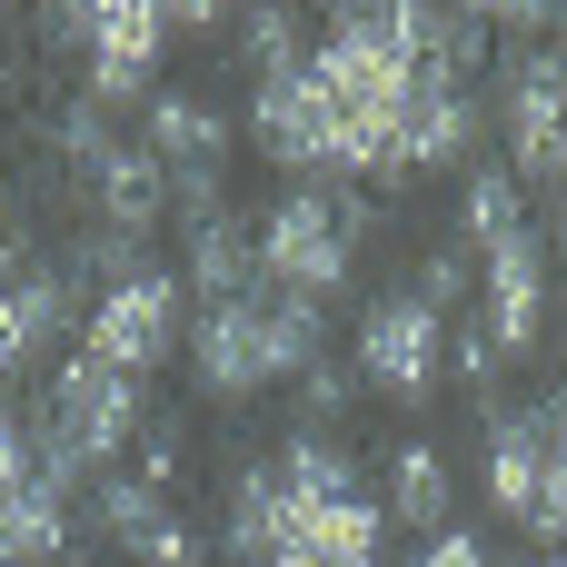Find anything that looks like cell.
<instances>
[{"label": "cell", "mask_w": 567, "mask_h": 567, "mask_svg": "<svg viewBox=\"0 0 567 567\" xmlns=\"http://www.w3.org/2000/svg\"><path fill=\"white\" fill-rule=\"evenodd\" d=\"M179 359H189V399H209V409H249L259 389H279V379H299V369L329 359V309H319V299H289V289L259 279L249 299H209V309L189 319Z\"/></svg>", "instance_id": "1"}, {"label": "cell", "mask_w": 567, "mask_h": 567, "mask_svg": "<svg viewBox=\"0 0 567 567\" xmlns=\"http://www.w3.org/2000/svg\"><path fill=\"white\" fill-rule=\"evenodd\" d=\"M140 429H150V389H140V379H120V369H100V359H60L50 389H40V409H30V478H40L50 498L100 488L110 458H120Z\"/></svg>", "instance_id": "2"}, {"label": "cell", "mask_w": 567, "mask_h": 567, "mask_svg": "<svg viewBox=\"0 0 567 567\" xmlns=\"http://www.w3.org/2000/svg\"><path fill=\"white\" fill-rule=\"evenodd\" d=\"M319 90H329V120H339V179H399V120H409V90H419V60L389 50V40H339L309 50Z\"/></svg>", "instance_id": "3"}, {"label": "cell", "mask_w": 567, "mask_h": 567, "mask_svg": "<svg viewBox=\"0 0 567 567\" xmlns=\"http://www.w3.org/2000/svg\"><path fill=\"white\" fill-rule=\"evenodd\" d=\"M369 229H379L369 199H349V189H289L279 209H259V279L329 309L359 279V239Z\"/></svg>", "instance_id": "4"}, {"label": "cell", "mask_w": 567, "mask_h": 567, "mask_svg": "<svg viewBox=\"0 0 567 567\" xmlns=\"http://www.w3.org/2000/svg\"><path fill=\"white\" fill-rule=\"evenodd\" d=\"M179 339H189V289H179V269L140 259L130 279L90 289L80 359H100V369H120V379H140V389H150V369H169V359H179Z\"/></svg>", "instance_id": "5"}, {"label": "cell", "mask_w": 567, "mask_h": 567, "mask_svg": "<svg viewBox=\"0 0 567 567\" xmlns=\"http://www.w3.org/2000/svg\"><path fill=\"white\" fill-rule=\"evenodd\" d=\"M349 379L359 399H389V409H429L449 389V319L419 299V289H389L359 309V339H349Z\"/></svg>", "instance_id": "6"}, {"label": "cell", "mask_w": 567, "mask_h": 567, "mask_svg": "<svg viewBox=\"0 0 567 567\" xmlns=\"http://www.w3.org/2000/svg\"><path fill=\"white\" fill-rule=\"evenodd\" d=\"M498 140H508V169L518 189H558L567 179V50H508L498 60Z\"/></svg>", "instance_id": "7"}, {"label": "cell", "mask_w": 567, "mask_h": 567, "mask_svg": "<svg viewBox=\"0 0 567 567\" xmlns=\"http://www.w3.org/2000/svg\"><path fill=\"white\" fill-rule=\"evenodd\" d=\"M140 150L169 169V199H179V219H209V209H229V110L219 100H199V90H159L150 110H140Z\"/></svg>", "instance_id": "8"}, {"label": "cell", "mask_w": 567, "mask_h": 567, "mask_svg": "<svg viewBox=\"0 0 567 567\" xmlns=\"http://www.w3.org/2000/svg\"><path fill=\"white\" fill-rule=\"evenodd\" d=\"M169 60V0H90V50H80V100L90 110H150Z\"/></svg>", "instance_id": "9"}, {"label": "cell", "mask_w": 567, "mask_h": 567, "mask_svg": "<svg viewBox=\"0 0 567 567\" xmlns=\"http://www.w3.org/2000/svg\"><path fill=\"white\" fill-rule=\"evenodd\" d=\"M249 150L289 179H319V189L339 179V120H329V90H319L309 60L249 80Z\"/></svg>", "instance_id": "10"}, {"label": "cell", "mask_w": 567, "mask_h": 567, "mask_svg": "<svg viewBox=\"0 0 567 567\" xmlns=\"http://www.w3.org/2000/svg\"><path fill=\"white\" fill-rule=\"evenodd\" d=\"M548 239H538V219L528 229H508L498 249H478V329H488V349L498 359H518V349H538L548 339Z\"/></svg>", "instance_id": "11"}, {"label": "cell", "mask_w": 567, "mask_h": 567, "mask_svg": "<svg viewBox=\"0 0 567 567\" xmlns=\"http://www.w3.org/2000/svg\"><path fill=\"white\" fill-rule=\"evenodd\" d=\"M478 478H488V508L508 528H548V478H558V449H548V399L528 409H488V439H478Z\"/></svg>", "instance_id": "12"}, {"label": "cell", "mask_w": 567, "mask_h": 567, "mask_svg": "<svg viewBox=\"0 0 567 567\" xmlns=\"http://www.w3.org/2000/svg\"><path fill=\"white\" fill-rule=\"evenodd\" d=\"M478 140H488L478 90H468V80H449V70H419L409 120H399V179H449V169H478Z\"/></svg>", "instance_id": "13"}, {"label": "cell", "mask_w": 567, "mask_h": 567, "mask_svg": "<svg viewBox=\"0 0 567 567\" xmlns=\"http://www.w3.org/2000/svg\"><path fill=\"white\" fill-rule=\"evenodd\" d=\"M80 319H90V299H80V279H70L60 259L30 269V279H10V289H0V379L50 369V349H60Z\"/></svg>", "instance_id": "14"}, {"label": "cell", "mask_w": 567, "mask_h": 567, "mask_svg": "<svg viewBox=\"0 0 567 567\" xmlns=\"http://www.w3.org/2000/svg\"><path fill=\"white\" fill-rule=\"evenodd\" d=\"M80 199H90V229H110V239H140V249H150V229H159V209H169V169H159L140 140H120V150L80 179Z\"/></svg>", "instance_id": "15"}, {"label": "cell", "mask_w": 567, "mask_h": 567, "mask_svg": "<svg viewBox=\"0 0 567 567\" xmlns=\"http://www.w3.org/2000/svg\"><path fill=\"white\" fill-rule=\"evenodd\" d=\"M179 289L209 309V299H249L259 289V229L239 209H209V219H179Z\"/></svg>", "instance_id": "16"}, {"label": "cell", "mask_w": 567, "mask_h": 567, "mask_svg": "<svg viewBox=\"0 0 567 567\" xmlns=\"http://www.w3.org/2000/svg\"><path fill=\"white\" fill-rule=\"evenodd\" d=\"M279 528H289L279 458H239V468H229V498H219V528H209V548H219L229 567H269V558H279Z\"/></svg>", "instance_id": "17"}, {"label": "cell", "mask_w": 567, "mask_h": 567, "mask_svg": "<svg viewBox=\"0 0 567 567\" xmlns=\"http://www.w3.org/2000/svg\"><path fill=\"white\" fill-rule=\"evenodd\" d=\"M389 528H419V538H439L449 528V449L439 439H399L389 449Z\"/></svg>", "instance_id": "18"}, {"label": "cell", "mask_w": 567, "mask_h": 567, "mask_svg": "<svg viewBox=\"0 0 567 567\" xmlns=\"http://www.w3.org/2000/svg\"><path fill=\"white\" fill-rule=\"evenodd\" d=\"M279 498L289 508H339V498H359V468H349V439H319V429H289L279 449Z\"/></svg>", "instance_id": "19"}, {"label": "cell", "mask_w": 567, "mask_h": 567, "mask_svg": "<svg viewBox=\"0 0 567 567\" xmlns=\"http://www.w3.org/2000/svg\"><path fill=\"white\" fill-rule=\"evenodd\" d=\"M70 558V498H50L40 478L0 498V567H60Z\"/></svg>", "instance_id": "20"}, {"label": "cell", "mask_w": 567, "mask_h": 567, "mask_svg": "<svg viewBox=\"0 0 567 567\" xmlns=\"http://www.w3.org/2000/svg\"><path fill=\"white\" fill-rule=\"evenodd\" d=\"M508 229H528V189H518L508 159H488V169H468V189H458V239H468V249H498Z\"/></svg>", "instance_id": "21"}, {"label": "cell", "mask_w": 567, "mask_h": 567, "mask_svg": "<svg viewBox=\"0 0 567 567\" xmlns=\"http://www.w3.org/2000/svg\"><path fill=\"white\" fill-rule=\"evenodd\" d=\"M359 409V379L339 369V359H319V369H299L289 379V429H319V439H339V419Z\"/></svg>", "instance_id": "22"}, {"label": "cell", "mask_w": 567, "mask_h": 567, "mask_svg": "<svg viewBox=\"0 0 567 567\" xmlns=\"http://www.w3.org/2000/svg\"><path fill=\"white\" fill-rule=\"evenodd\" d=\"M120 558L130 567H209V538H199L179 508H159V518H140V528L120 538Z\"/></svg>", "instance_id": "23"}, {"label": "cell", "mask_w": 567, "mask_h": 567, "mask_svg": "<svg viewBox=\"0 0 567 567\" xmlns=\"http://www.w3.org/2000/svg\"><path fill=\"white\" fill-rule=\"evenodd\" d=\"M229 30H239V60H249V80H259V70H289V60H299V10H279V0L239 10Z\"/></svg>", "instance_id": "24"}, {"label": "cell", "mask_w": 567, "mask_h": 567, "mask_svg": "<svg viewBox=\"0 0 567 567\" xmlns=\"http://www.w3.org/2000/svg\"><path fill=\"white\" fill-rule=\"evenodd\" d=\"M468 279H478V249H468V239H458V229H449V239H439V249H429V259H419V279H409V289H419V299H429V309H439V319H449V309H458V299H468Z\"/></svg>", "instance_id": "25"}, {"label": "cell", "mask_w": 567, "mask_h": 567, "mask_svg": "<svg viewBox=\"0 0 567 567\" xmlns=\"http://www.w3.org/2000/svg\"><path fill=\"white\" fill-rule=\"evenodd\" d=\"M179 468H189L179 419H150V429H140V478H150V488H179Z\"/></svg>", "instance_id": "26"}, {"label": "cell", "mask_w": 567, "mask_h": 567, "mask_svg": "<svg viewBox=\"0 0 567 567\" xmlns=\"http://www.w3.org/2000/svg\"><path fill=\"white\" fill-rule=\"evenodd\" d=\"M449 359H458V389L498 409V349H488V329H458V339H449Z\"/></svg>", "instance_id": "27"}, {"label": "cell", "mask_w": 567, "mask_h": 567, "mask_svg": "<svg viewBox=\"0 0 567 567\" xmlns=\"http://www.w3.org/2000/svg\"><path fill=\"white\" fill-rule=\"evenodd\" d=\"M409 567H498V558H488V538H478V528H458V518H449L439 538H419V558H409Z\"/></svg>", "instance_id": "28"}, {"label": "cell", "mask_w": 567, "mask_h": 567, "mask_svg": "<svg viewBox=\"0 0 567 567\" xmlns=\"http://www.w3.org/2000/svg\"><path fill=\"white\" fill-rule=\"evenodd\" d=\"M10 488H30V419L0 399V498H10Z\"/></svg>", "instance_id": "29"}, {"label": "cell", "mask_w": 567, "mask_h": 567, "mask_svg": "<svg viewBox=\"0 0 567 567\" xmlns=\"http://www.w3.org/2000/svg\"><path fill=\"white\" fill-rule=\"evenodd\" d=\"M538 239H548V259H567V199L548 209V219H538Z\"/></svg>", "instance_id": "30"}, {"label": "cell", "mask_w": 567, "mask_h": 567, "mask_svg": "<svg viewBox=\"0 0 567 567\" xmlns=\"http://www.w3.org/2000/svg\"><path fill=\"white\" fill-rule=\"evenodd\" d=\"M538 567H567V548H548V558H538Z\"/></svg>", "instance_id": "31"}, {"label": "cell", "mask_w": 567, "mask_h": 567, "mask_svg": "<svg viewBox=\"0 0 567 567\" xmlns=\"http://www.w3.org/2000/svg\"><path fill=\"white\" fill-rule=\"evenodd\" d=\"M558 399H567V389H558Z\"/></svg>", "instance_id": "32"}]
</instances>
